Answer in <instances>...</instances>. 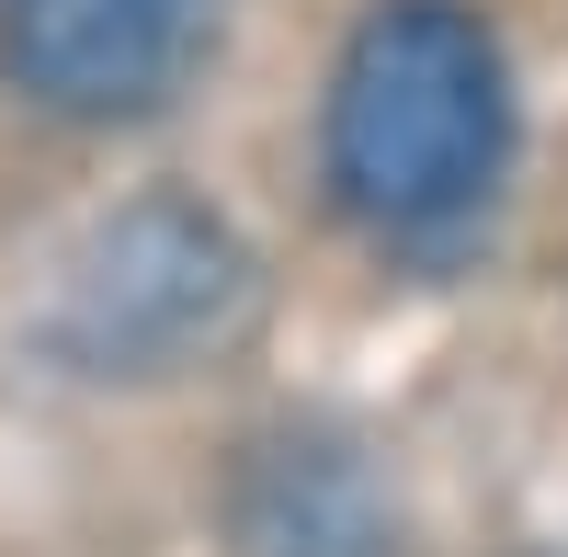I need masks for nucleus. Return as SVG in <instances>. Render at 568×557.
<instances>
[{
  "mask_svg": "<svg viewBox=\"0 0 568 557\" xmlns=\"http://www.w3.org/2000/svg\"><path fill=\"white\" fill-rule=\"evenodd\" d=\"M329 194L387 240L478 216L511 160V58L466 0H375L329 69Z\"/></svg>",
  "mask_w": 568,
  "mask_h": 557,
  "instance_id": "nucleus-1",
  "label": "nucleus"
},
{
  "mask_svg": "<svg viewBox=\"0 0 568 557\" xmlns=\"http://www.w3.org/2000/svg\"><path fill=\"white\" fill-rule=\"evenodd\" d=\"M240 318H251V251L227 240V216L149 194L80 240L45 342L80 376H171V364L216 353Z\"/></svg>",
  "mask_w": 568,
  "mask_h": 557,
  "instance_id": "nucleus-2",
  "label": "nucleus"
},
{
  "mask_svg": "<svg viewBox=\"0 0 568 557\" xmlns=\"http://www.w3.org/2000/svg\"><path fill=\"white\" fill-rule=\"evenodd\" d=\"M205 45V0H12L0 12V69L23 103L69 125L160 114Z\"/></svg>",
  "mask_w": 568,
  "mask_h": 557,
  "instance_id": "nucleus-3",
  "label": "nucleus"
},
{
  "mask_svg": "<svg viewBox=\"0 0 568 557\" xmlns=\"http://www.w3.org/2000/svg\"><path fill=\"white\" fill-rule=\"evenodd\" d=\"M240 546L251 557H398V513L353 444L284 433L240 467Z\"/></svg>",
  "mask_w": 568,
  "mask_h": 557,
  "instance_id": "nucleus-4",
  "label": "nucleus"
}]
</instances>
